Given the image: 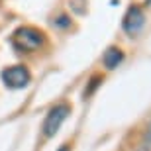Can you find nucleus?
Segmentation results:
<instances>
[{
  "label": "nucleus",
  "mask_w": 151,
  "mask_h": 151,
  "mask_svg": "<svg viewBox=\"0 0 151 151\" xmlns=\"http://www.w3.org/2000/svg\"><path fill=\"white\" fill-rule=\"evenodd\" d=\"M12 45L14 49L22 51V53H29V51H35L43 45V34L37 32L35 28H18L12 35Z\"/></svg>",
  "instance_id": "1"
},
{
  "label": "nucleus",
  "mask_w": 151,
  "mask_h": 151,
  "mask_svg": "<svg viewBox=\"0 0 151 151\" xmlns=\"http://www.w3.org/2000/svg\"><path fill=\"white\" fill-rule=\"evenodd\" d=\"M29 71L22 65H14V67H8L2 71V81L8 88L12 90H20V88H26L29 84Z\"/></svg>",
  "instance_id": "2"
},
{
  "label": "nucleus",
  "mask_w": 151,
  "mask_h": 151,
  "mask_svg": "<svg viewBox=\"0 0 151 151\" xmlns=\"http://www.w3.org/2000/svg\"><path fill=\"white\" fill-rule=\"evenodd\" d=\"M69 112H71V108L67 104H57L55 108H51L47 118H45V122H43V135L45 137H51V135L57 134V129L61 128V124L67 120Z\"/></svg>",
  "instance_id": "3"
},
{
  "label": "nucleus",
  "mask_w": 151,
  "mask_h": 151,
  "mask_svg": "<svg viewBox=\"0 0 151 151\" xmlns=\"http://www.w3.org/2000/svg\"><path fill=\"white\" fill-rule=\"evenodd\" d=\"M143 24H145V16H143L141 8L132 6V8L126 12V16H124V29H126L129 35H135V34H139V29L143 28Z\"/></svg>",
  "instance_id": "4"
},
{
  "label": "nucleus",
  "mask_w": 151,
  "mask_h": 151,
  "mask_svg": "<svg viewBox=\"0 0 151 151\" xmlns=\"http://www.w3.org/2000/svg\"><path fill=\"white\" fill-rule=\"evenodd\" d=\"M124 59V53L118 47H110V49H106V53H104V57H102V61H104V67L106 69H116L120 63H122Z\"/></svg>",
  "instance_id": "5"
},
{
  "label": "nucleus",
  "mask_w": 151,
  "mask_h": 151,
  "mask_svg": "<svg viewBox=\"0 0 151 151\" xmlns=\"http://www.w3.org/2000/svg\"><path fill=\"white\" fill-rule=\"evenodd\" d=\"M135 151H151V122H149V126H147L143 137H141L139 143H137V147H135Z\"/></svg>",
  "instance_id": "6"
},
{
  "label": "nucleus",
  "mask_w": 151,
  "mask_h": 151,
  "mask_svg": "<svg viewBox=\"0 0 151 151\" xmlns=\"http://www.w3.org/2000/svg\"><path fill=\"white\" fill-rule=\"evenodd\" d=\"M59 151H69V147H67V145H63V147H61Z\"/></svg>",
  "instance_id": "7"
}]
</instances>
